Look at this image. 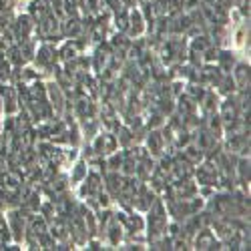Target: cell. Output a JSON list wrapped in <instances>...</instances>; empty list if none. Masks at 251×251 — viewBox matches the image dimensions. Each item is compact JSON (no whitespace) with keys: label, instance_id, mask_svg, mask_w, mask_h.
Listing matches in <instances>:
<instances>
[{"label":"cell","instance_id":"30bf717a","mask_svg":"<svg viewBox=\"0 0 251 251\" xmlns=\"http://www.w3.org/2000/svg\"><path fill=\"white\" fill-rule=\"evenodd\" d=\"M213 245H215V243L211 241V233H209V231L203 233V235L197 239V247H199V249H213Z\"/></svg>","mask_w":251,"mask_h":251},{"label":"cell","instance_id":"ba28073f","mask_svg":"<svg viewBox=\"0 0 251 251\" xmlns=\"http://www.w3.org/2000/svg\"><path fill=\"white\" fill-rule=\"evenodd\" d=\"M60 30L65 32V34H71V36H75L78 30H80V26H78V23L75 18H69L67 23H65V26H60Z\"/></svg>","mask_w":251,"mask_h":251},{"label":"cell","instance_id":"9a60e30c","mask_svg":"<svg viewBox=\"0 0 251 251\" xmlns=\"http://www.w3.org/2000/svg\"><path fill=\"white\" fill-rule=\"evenodd\" d=\"M2 102H4V89H0V111L4 109V104H2Z\"/></svg>","mask_w":251,"mask_h":251},{"label":"cell","instance_id":"7a4b0ae2","mask_svg":"<svg viewBox=\"0 0 251 251\" xmlns=\"http://www.w3.org/2000/svg\"><path fill=\"white\" fill-rule=\"evenodd\" d=\"M34 23L28 18V16H20L18 18V23L14 25V30H16V36L18 40H23V38H28L30 36V30H32Z\"/></svg>","mask_w":251,"mask_h":251},{"label":"cell","instance_id":"9c48e42d","mask_svg":"<svg viewBox=\"0 0 251 251\" xmlns=\"http://www.w3.org/2000/svg\"><path fill=\"white\" fill-rule=\"evenodd\" d=\"M4 187H8V189H18L20 187V177L16 173H6L4 175Z\"/></svg>","mask_w":251,"mask_h":251},{"label":"cell","instance_id":"8fae6325","mask_svg":"<svg viewBox=\"0 0 251 251\" xmlns=\"http://www.w3.org/2000/svg\"><path fill=\"white\" fill-rule=\"evenodd\" d=\"M221 117H223V121H233V119H235V107L231 104V100H227V102L223 104Z\"/></svg>","mask_w":251,"mask_h":251},{"label":"cell","instance_id":"5bb4252c","mask_svg":"<svg viewBox=\"0 0 251 251\" xmlns=\"http://www.w3.org/2000/svg\"><path fill=\"white\" fill-rule=\"evenodd\" d=\"M82 175H85V169H82V165H76V169H75L73 179H75V181H80V179H82Z\"/></svg>","mask_w":251,"mask_h":251},{"label":"cell","instance_id":"277c9868","mask_svg":"<svg viewBox=\"0 0 251 251\" xmlns=\"http://www.w3.org/2000/svg\"><path fill=\"white\" fill-rule=\"evenodd\" d=\"M30 12H32L34 20H40L45 14L50 12V2H49V0H34V2L30 4Z\"/></svg>","mask_w":251,"mask_h":251},{"label":"cell","instance_id":"5b68a950","mask_svg":"<svg viewBox=\"0 0 251 251\" xmlns=\"http://www.w3.org/2000/svg\"><path fill=\"white\" fill-rule=\"evenodd\" d=\"M129 30H131V34H141V30H143V16H141V12L139 10H135L133 14H131V18H129Z\"/></svg>","mask_w":251,"mask_h":251},{"label":"cell","instance_id":"52a82bcc","mask_svg":"<svg viewBox=\"0 0 251 251\" xmlns=\"http://www.w3.org/2000/svg\"><path fill=\"white\" fill-rule=\"evenodd\" d=\"M30 231L36 233V235H43V233L47 231V223H45V219H43V217H34L32 223H30Z\"/></svg>","mask_w":251,"mask_h":251},{"label":"cell","instance_id":"7c38bea8","mask_svg":"<svg viewBox=\"0 0 251 251\" xmlns=\"http://www.w3.org/2000/svg\"><path fill=\"white\" fill-rule=\"evenodd\" d=\"M76 52H78V45L76 43H69L65 49H62V56H65V58H75L76 56Z\"/></svg>","mask_w":251,"mask_h":251},{"label":"cell","instance_id":"6da1fadb","mask_svg":"<svg viewBox=\"0 0 251 251\" xmlns=\"http://www.w3.org/2000/svg\"><path fill=\"white\" fill-rule=\"evenodd\" d=\"M38 30H40V34H43L45 38H52L54 34L60 32V23H58V18H56L52 12L45 14L43 18L38 20Z\"/></svg>","mask_w":251,"mask_h":251},{"label":"cell","instance_id":"3957f363","mask_svg":"<svg viewBox=\"0 0 251 251\" xmlns=\"http://www.w3.org/2000/svg\"><path fill=\"white\" fill-rule=\"evenodd\" d=\"M38 56V62H40V65H52V62L56 60V50H54V47H50V45H43V47H40L38 49V52H36Z\"/></svg>","mask_w":251,"mask_h":251},{"label":"cell","instance_id":"8992f818","mask_svg":"<svg viewBox=\"0 0 251 251\" xmlns=\"http://www.w3.org/2000/svg\"><path fill=\"white\" fill-rule=\"evenodd\" d=\"M235 80H237L239 89H245V87L249 85V69H245V67H239V69L235 71Z\"/></svg>","mask_w":251,"mask_h":251},{"label":"cell","instance_id":"4fadbf2b","mask_svg":"<svg viewBox=\"0 0 251 251\" xmlns=\"http://www.w3.org/2000/svg\"><path fill=\"white\" fill-rule=\"evenodd\" d=\"M14 6V0H0V12H6Z\"/></svg>","mask_w":251,"mask_h":251}]
</instances>
